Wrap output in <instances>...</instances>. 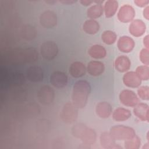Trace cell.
<instances>
[{
    "label": "cell",
    "mask_w": 149,
    "mask_h": 149,
    "mask_svg": "<svg viewBox=\"0 0 149 149\" xmlns=\"http://www.w3.org/2000/svg\"><path fill=\"white\" fill-rule=\"evenodd\" d=\"M88 73L93 76H97L101 74L105 70V66L102 62L96 61H90L87 67Z\"/></svg>",
    "instance_id": "e0dca14e"
},
{
    "label": "cell",
    "mask_w": 149,
    "mask_h": 149,
    "mask_svg": "<svg viewBox=\"0 0 149 149\" xmlns=\"http://www.w3.org/2000/svg\"><path fill=\"white\" fill-rule=\"evenodd\" d=\"M40 52L41 56L45 59L52 60L56 56L58 53V45L54 41H45L41 45Z\"/></svg>",
    "instance_id": "5b68a950"
},
{
    "label": "cell",
    "mask_w": 149,
    "mask_h": 149,
    "mask_svg": "<svg viewBox=\"0 0 149 149\" xmlns=\"http://www.w3.org/2000/svg\"><path fill=\"white\" fill-rule=\"evenodd\" d=\"M87 69L82 62L76 61L73 62L69 68L70 75L75 78L81 77L85 75Z\"/></svg>",
    "instance_id": "2e32d148"
},
{
    "label": "cell",
    "mask_w": 149,
    "mask_h": 149,
    "mask_svg": "<svg viewBox=\"0 0 149 149\" xmlns=\"http://www.w3.org/2000/svg\"><path fill=\"white\" fill-rule=\"evenodd\" d=\"M109 133L115 140H126L133 137L136 135L134 130L132 127L123 125L112 127Z\"/></svg>",
    "instance_id": "3957f363"
},
{
    "label": "cell",
    "mask_w": 149,
    "mask_h": 149,
    "mask_svg": "<svg viewBox=\"0 0 149 149\" xmlns=\"http://www.w3.org/2000/svg\"><path fill=\"white\" fill-rule=\"evenodd\" d=\"M89 55L95 59H102L106 56L107 51L104 47L95 44L91 46L88 51Z\"/></svg>",
    "instance_id": "44dd1931"
},
{
    "label": "cell",
    "mask_w": 149,
    "mask_h": 149,
    "mask_svg": "<svg viewBox=\"0 0 149 149\" xmlns=\"http://www.w3.org/2000/svg\"><path fill=\"white\" fill-rule=\"evenodd\" d=\"M12 81L15 85L23 84L25 81L24 76L19 73H15L12 76Z\"/></svg>",
    "instance_id": "1f68e13d"
},
{
    "label": "cell",
    "mask_w": 149,
    "mask_h": 149,
    "mask_svg": "<svg viewBox=\"0 0 149 149\" xmlns=\"http://www.w3.org/2000/svg\"><path fill=\"white\" fill-rule=\"evenodd\" d=\"M131 65L130 59L125 55L118 56L115 61V69L119 72H125L127 71Z\"/></svg>",
    "instance_id": "ffe728a7"
},
{
    "label": "cell",
    "mask_w": 149,
    "mask_h": 149,
    "mask_svg": "<svg viewBox=\"0 0 149 149\" xmlns=\"http://www.w3.org/2000/svg\"><path fill=\"white\" fill-rule=\"evenodd\" d=\"M137 94L140 98L144 100L149 99V88L148 86H142L137 90Z\"/></svg>",
    "instance_id": "4dcf8cb0"
},
{
    "label": "cell",
    "mask_w": 149,
    "mask_h": 149,
    "mask_svg": "<svg viewBox=\"0 0 149 149\" xmlns=\"http://www.w3.org/2000/svg\"><path fill=\"white\" fill-rule=\"evenodd\" d=\"M103 13V8L101 5L96 4L90 7L87 11V16L90 19H97Z\"/></svg>",
    "instance_id": "4316f807"
},
{
    "label": "cell",
    "mask_w": 149,
    "mask_h": 149,
    "mask_svg": "<svg viewBox=\"0 0 149 149\" xmlns=\"http://www.w3.org/2000/svg\"><path fill=\"white\" fill-rule=\"evenodd\" d=\"M120 102L125 106L133 107L139 102V100L136 94L129 90H123L119 94Z\"/></svg>",
    "instance_id": "ba28073f"
},
{
    "label": "cell",
    "mask_w": 149,
    "mask_h": 149,
    "mask_svg": "<svg viewBox=\"0 0 149 149\" xmlns=\"http://www.w3.org/2000/svg\"><path fill=\"white\" fill-rule=\"evenodd\" d=\"M73 136L80 139L84 144H93L96 140V133L82 123H79L73 126L72 129Z\"/></svg>",
    "instance_id": "7a4b0ae2"
},
{
    "label": "cell",
    "mask_w": 149,
    "mask_h": 149,
    "mask_svg": "<svg viewBox=\"0 0 149 149\" xmlns=\"http://www.w3.org/2000/svg\"><path fill=\"white\" fill-rule=\"evenodd\" d=\"M143 15H144V17L148 20V18H149V6H147L143 10Z\"/></svg>",
    "instance_id": "e575fe53"
},
{
    "label": "cell",
    "mask_w": 149,
    "mask_h": 149,
    "mask_svg": "<svg viewBox=\"0 0 149 149\" xmlns=\"http://www.w3.org/2000/svg\"><path fill=\"white\" fill-rule=\"evenodd\" d=\"M136 73L141 80H147L149 79V68L148 66H138L136 69Z\"/></svg>",
    "instance_id": "f546056e"
},
{
    "label": "cell",
    "mask_w": 149,
    "mask_h": 149,
    "mask_svg": "<svg viewBox=\"0 0 149 149\" xmlns=\"http://www.w3.org/2000/svg\"><path fill=\"white\" fill-rule=\"evenodd\" d=\"M36 30L31 25H25L21 30V35L23 38L27 40H31L36 36Z\"/></svg>",
    "instance_id": "484cf974"
},
{
    "label": "cell",
    "mask_w": 149,
    "mask_h": 149,
    "mask_svg": "<svg viewBox=\"0 0 149 149\" xmlns=\"http://www.w3.org/2000/svg\"><path fill=\"white\" fill-rule=\"evenodd\" d=\"M50 83L51 84L58 88H62L68 84V79L67 75L61 71H55L50 76Z\"/></svg>",
    "instance_id": "9c48e42d"
},
{
    "label": "cell",
    "mask_w": 149,
    "mask_h": 149,
    "mask_svg": "<svg viewBox=\"0 0 149 149\" xmlns=\"http://www.w3.org/2000/svg\"><path fill=\"white\" fill-rule=\"evenodd\" d=\"M134 47V40L129 36H122L118 41V49L122 52L128 53L131 52Z\"/></svg>",
    "instance_id": "7c38bea8"
},
{
    "label": "cell",
    "mask_w": 149,
    "mask_h": 149,
    "mask_svg": "<svg viewBox=\"0 0 149 149\" xmlns=\"http://www.w3.org/2000/svg\"><path fill=\"white\" fill-rule=\"evenodd\" d=\"M146 29L144 23L141 20H135L133 21L129 26V32L134 37H140L144 34Z\"/></svg>",
    "instance_id": "5bb4252c"
},
{
    "label": "cell",
    "mask_w": 149,
    "mask_h": 149,
    "mask_svg": "<svg viewBox=\"0 0 149 149\" xmlns=\"http://www.w3.org/2000/svg\"><path fill=\"white\" fill-rule=\"evenodd\" d=\"M118 8V2L115 0L107 1L104 5L105 15L106 17H111L113 16Z\"/></svg>",
    "instance_id": "cb8c5ba5"
},
{
    "label": "cell",
    "mask_w": 149,
    "mask_h": 149,
    "mask_svg": "<svg viewBox=\"0 0 149 149\" xmlns=\"http://www.w3.org/2000/svg\"><path fill=\"white\" fill-rule=\"evenodd\" d=\"M90 91L91 86L88 81L86 80L76 81L73 87L72 103L77 108H84L87 104Z\"/></svg>",
    "instance_id": "6da1fadb"
},
{
    "label": "cell",
    "mask_w": 149,
    "mask_h": 149,
    "mask_svg": "<svg viewBox=\"0 0 149 149\" xmlns=\"http://www.w3.org/2000/svg\"><path fill=\"white\" fill-rule=\"evenodd\" d=\"M95 112L99 117L107 118L112 113L111 105L107 102H100L96 105Z\"/></svg>",
    "instance_id": "d6986e66"
},
{
    "label": "cell",
    "mask_w": 149,
    "mask_h": 149,
    "mask_svg": "<svg viewBox=\"0 0 149 149\" xmlns=\"http://www.w3.org/2000/svg\"><path fill=\"white\" fill-rule=\"evenodd\" d=\"M130 116V111L123 108H118L114 111L112 114V118L113 120L117 122H122L126 120Z\"/></svg>",
    "instance_id": "7402d4cb"
},
{
    "label": "cell",
    "mask_w": 149,
    "mask_h": 149,
    "mask_svg": "<svg viewBox=\"0 0 149 149\" xmlns=\"http://www.w3.org/2000/svg\"><path fill=\"white\" fill-rule=\"evenodd\" d=\"M149 3L148 0H135L134 3L139 7H144Z\"/></svg>",
    "instance_id": "836d02e7"
},
{
    "label": "cell",
    "mask_w": 149,
    "mask_h": 149,
    "mask_svg": "<svg viewBox=\"0 0 149 149\" xmlns=\"http://www.w3.org/2000/svg\"><path fill=\"white\" fill-rule=\"evenodd\" d=\"M80 2L84 6H89L92 3H93V1H88V0H81L80 1Z\"/></svg>",
    "instance_id": "d590c367"
},
{
    "label": "cell",
    "mask_w": 149,
    "mask_h": 149,
    "mask_svg": "<svg viewBox=\"0 0 149 149\" xmlns=\"http://www.w3.org/2000/svg\"><path fill=\"white\" fill-rule=\"evenodd\" d=\"M133 113L140 120L148 122L149 108L147 104L140 103L137 104L133 109Z\"/></svg>",
    "instance_id": "9a60e30c"
},
{
    "label": "cell",
    "mask_w": 149,
    "mask_h": 149,
    "mask_svg": "<svg viewBox=\"0 0 149 149\" xmlns=\"http://www.w3.org/2000/svg\"><path fill=\"white\" fill-rule=\"evenodd\" d=\"M140 59L143 63L148 66L149 64V52L147 48L143 49L140 53Z\"/></svg>",
    "instance_id": "d6a6232c"
},
{
    "label": "cell",
    "mask_w": 149,
    "mask_h": 149,
    "mask_svg": "<svg viewBox=\"0 0 149 149\" xmlns=\"http://www.w3.org/2000/svg\"><path fill=\"white\" fill-rule=\"evenodd\" d=\"M123 81L125 86L131 88H136L141 84V79L134 72H129L123 77Z\"/></svg>",
    "instance_id": "4fadbf2b"
},
{
    "label": "cell",
    "mask_w": 149,
    "mask_h": 149,
    "mask_svg": "<svg viewBox=\"0 0 149 149\" xmlns=\"http://www.w3.org/2000/svg\"><path fill=\"white\" fill-rule=\"evenodd\" d=\"M40 23L42 26L46 29H52L57 23V16L52 10H45L40 16Z\"/></svg>",
    "instance_id": "52a82bcc"
},
{
    "label": "cell",
    "mask_w": 149,
    "mask_h": 149,
    "mask_svg": "<svg viewBox=\"0 0 149 149\" xmlns=\"http://www.w3.org/2000/svg\"><path fill=\"white\" fill-rule=\"evenodd\" d=\"M78 108L72 102H67L61 112V118L66 123L74 122L78 116Z\"/></svg>",
    "instance_id": "277c9868"
},
{
    "label": "cell",
    "mask_w": 149,
    "mask_h": 149,
    "mask_svg": "<svg viewBox=\"0 0 149 149\" xmlns=\"http://www.w3.org/2000/svg\"><path fill=\"white\" fill-rule=\"evenodd\" d=\"M26 73L27 79L31 82H40L42 81L44 78L42 69L39 66H33L29 67L27 69Z\"/></svg>",
    "instance_id": "8fae6325"
},
{
    "label": "cell",
    "mask_w": 149,
    "mask_h": 149,
    "mask_svg": "<svg viewBox=\"0 0 149 149\" xmlns=\"http://www.w3.org/2000/svg\"><path fill=\"white\" fill-rule=\"evenodd\" d=\"M140 138L135 135L133 137L125 141V147L126 149H138L140 146Z\"/></svg>",
    "instance_id": "f1b7e54d"
},
{
    "label": "cell",
    "mask_w": 149,
    "mask_h": 149,
    "mask_svg": "<svg viewBox=\"0 0 149 149\" xmlns=\"http://www.w3.org/2000/svg\"><path fill=\"white\" fill-rule=\"evenodd\" d=\"M83 29L87 34H94L98 31L100 29V25L97 21L93 19H89L84 23L83 25Z\"/></svg>",
    "instance_id": "603a6c76"
},
{
    "label": "cell",
    "mask_w": 149,
    "mask_h": 149,
    "mask_svg": "<svg viewBox=\"0 0 149 149\" xmlns=\"http://www.w3.org/2000/svg\"><path fill=\"white\" fill-rule=\"evenodd\" d=\"M135 16L134 8L129 5H124L120 8L118 13V20L123 23L132 21Z\"/></svg>",
    "instance_id": "30bf717a"
},
{
    "label": "cell",
    "mask_w": 149,
    "mask_h": 149,
    "mask_svg": "<svg viewBox=\"0 0 149 149\" xmlns=\"http://www.w3.org/2000/svg\"><path fill=\"white\" fill-rule=\"evenodd\" d=\"M23 54L25 63H31L38 59V52L34 48H27L23 49Z\"/></svg>",
    "instance_id": "d4e9b609"
},
{
    "label": "cell",
    "mask_w": 149,
    "mask_h": 149,
    "mask_svg": "<svg viewBox=\"0 0 149 149\" xmlns=\"http://www.w3.org/2000/svg\"><path fill=\"white\" fill-rule=\"evenodd\" d=\"M37 97L39 102L41 104L48 105L53 102L55 98V93L50 86L44 85L40 88Z\"/></svg>",
    "instance_id": "8992f818"
},
{
    "label": "cell",
    "mask_w": 149,
    "mask_h": 149,
    "mask_svg": "<svg viewBox=\"0 0 149 149\" xmlns=\"http://www.w3.org/2000/svg\"><path fill=\"white\" fill-rule=\"evenodd\" d=\"M143 41H144V45L146 47L147 49L148 48V36H146L144 39H143Z\"/></svg>",
    "instance_id": "74e56055"
},
{
    "label": "cell",
    "mask_w": 149,
    "mask_h": 149,
    "mask_svg": "<svg viewBox=\"0 0 149 149\" xmlns=\"http://www.w3.org/2000/svg\"><path fill=\"white\" fill-rule=\"evenodd\" d=\"M116 34L111 30L105 31L101 36L102 40L104 43L108 45H111L113 44L116 40Z\"/></svg>",
    "instance_id": "83f0119b"
},
{
    "label": "cell",
    "mask_w": 149,
    "mask_h": 149,
    "mask_svg": "<svg viewBox=\"0 0 149 149\" xmlns=\"http://www.w3.org/2000/svg\"><path fill=\"white\" fill-rule=\"evenodd\" d=\"M61 3H62L63 4H67V5H71L75 2H76V1H72V0H66V1H60Z\"/></svg>",
    "instance_id": "8d00e7d4"
},
{
    "label": "cell",
    "mask_w": 149,
    "mask_h": 149,
    "mask_svg": "<svg viewBox=\"0 0 149 149\" xmlns=\"http://www.w3.org/2000/svg\"><path fill=\"white\" fill-rule=\"evenodd\" d=\"M100 140L101 146L105 148L112 149L120 148V147L116 144L115 139L111 136L109 133H102L100 136Z\"/></svg>",
    "instance_id": "ac0fdd59"
}]
</instances>
